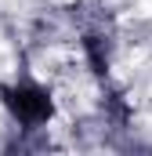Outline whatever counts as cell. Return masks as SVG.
Wrapping results in <instances>:
<instances>
[{"instance_id":"cell-2","label":"cell","mask_w":152,"mask_h":156,"mask_svg":"<svg viewBox=\"0 0 152 156\" xmlns=\"http://www.w3.org/2000/svg\"><path fill=\"white\" fill-rule=\"evenodd\" d=\"M80 47H83V58H87L91 73L105 80L109 76V66H112V40L105 37L102 29H91V33H83Z\"/></svg>"},{"instance_id":"cell-1","label":"cell","mask_w":152,"mask_h":156,"mask_svg":"<svg viewBox=\"0 0 152 156\" xmlns=\"http://www.w3.org/2000/svg\"><path fill=\"white\" fill-rule=\"evenodd\" d=\"M0 105H4V113L11 116V123L18 131H47V123L58 113L54 94L29 76L0 83Z\"/></svg>"},{"instance_id":"cell-3","label":"cell","mask_w":152,"mask_h":156,"mask_svg":"<svg viewBox=\"0 0 152 156\" xmlns=\"http://www.w3.org/2000/svg\"><path fill=\"white\" fill-rule=\"evenodd\" d=\"M102 116L112 120V123H119V127L130 120V109H127V102H123L119 91H105V98H102Z\"/></svg>"}]
</instances>
